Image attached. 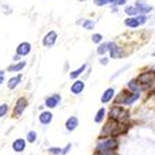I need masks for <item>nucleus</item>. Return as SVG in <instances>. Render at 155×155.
<instances>
[{
    "mask_svg": "<svg viewBox=\"0 0 155 155\" xmlns=\"http://www.w3.org/2000/svg\"><path fill=\"white\" fill-rule=\"evenodd\" d=\"M122 132H123V130H122V124L118 123L117 120L109 119V120L106 123V125L103 127L101 135H102V137H107V135H118V134H120Z\"/></svg>",
    "mask_w": 155,
    "mask_h": 155,
    "instance_id": "obj_1",
    "label": "nucleus"
},
{
    "mask_svg": "<svg viewBox=\"0 0 155 155\" xmlns=\"http://www.w3.org/2000/svg\"><path fill=\"white\" fill-rule=\"evenodd\" d=\"M117 147H118V140L112 138V139H107L104 141H101L98 144V150L101 153H109V151L115 150Z\"/></svg>",
    "mask_w": 155,
    "mask_h": 155,
    "instance_id": "obj_2",
    "label": "nucleus"
},
{
    "mask_svg": "<svg viewBox=\"0 0 155 155\" xmlns=\"http://www.w3.org/2000/svg\"><path fill=\"white\" fill-rule=\"evenodd\" d=\"M109 117L110 119L113 120H117V122H120L123 119H127L128 118V112L118 106H114L110 110H109Z\"/></svg>",
    "mask_w": 155,
    "mask_h": 155,
    "instance_id": "obj_3",
    "label": "nucleus"
},
{
    "mask_svg": "<svg viewBox=\"0 0 155 155\" xmlns=\"http://www.w3.org/2000/svg\"><path fill=\"white\" fill-rule=\"evenodd\" d=\"M57 40V34L56 31H48L46 34V36L44 37V40H42V45L45 47H51V46H54L55 42Z\"/></svg>",
    "mask_w": 155,
    "mask_h": 155,
    "instance_id": "obj_4",
    "label": "nucleus"
},
{
    "mask_svg": "<svg viewBox=\"0 0 155 155\" xmlns=\"http://www.w3.org/2000/svg\"><path fill=\"white\" fill-rule=\"evenodd\" d=\"M135 9L138 10V14H147V12H150L153 10V6H150L145 0H137L135 3Z\"/></svg>",
    "mask_w": 155,
    "mask_h": 155,
    "instance_id": "obj_5",
    "label": "nucleus"
},
{
    "mask_svg": "<svg viewBox=\"0 0 155 155\" xmlns=\"http://www.w3.org/2000/svg\"><path fill=\"white\" fill-rule=\"evenodd\" d=\"M122 96L124 97V99L120 101L122 104H125V106H129V104H133V103L139 98V94L138 93H129V92H122Z\"/></svg>",
    "mask_w": 155,
    "mask_h": 155,
    "instance_id": "obj_6",
    "label": "nucleus"
},
{
    "mask_svg": "<svg viewBox=\"0 0 155 155\" xmlns=\"http://www.w3.org/2000/svg\"><path fill=\"white\" fill-rule=\"evenodd\" d=\"M108 51H109V55H110L112 58H120V57H123L120 48L117 46V44H115V42H109L108 44Z\"/></svg>",
    "mask_w": 155,
    "mask_h": 155,
    "instance_id": "obj_7",
    "label": "nucleus"
},
{
    "mask_svg": "<svg viewBox=\"0 0 155 155\" xmlns=\"http://www.w3.org/2000/svg\"><path fill=\"white\" fill-rule=\"evenodd\" d=\"M28 106V101L25 98H20L16 103V107H15V110H14V115L15 117H20V115L24 113L25 108Z\"/></svg>",
    "mask_w": 155,
    "mask_h": 155,
    "instance_id": "obj_8",
    "label": "nucleus"
},
{
    "mask_svg": "<svg viewBox=\"0 0 155 155\" xmlns=\"http://www.w3.org/2000/svg\"><path fill=\"white\" fill-rule=\"evenodd\" d=\"M30 51H31V45L29 42H21L16 48V54L19 56H26L30 54Z\"/></svg>",
    "mask_w": 155,
    "mask_h": 155,
    "instance_id": "obj_9",
    "label": "nucleus"
},
{
    "mask_svg": "<svg viewBox=\"0 0 155 155\" xmlns=\"http://www.w3.org/2000/svg\"><path fill=\"white\" fill-rule=\"evenodd\" d=\"M140 84H144V86H150L154 82V74L153 73H144V74H140L139 80Z\"/></svg>",
    "mask_w": 155,
    "mask_h": 155,
    "instance_id": "obj_10",
    "label": "nucleus"
},
{
    "mask_svg": "<svg viewBox=\"0 0 155 155\" xmlns=\"http://www.w3.org/2000/svg\"><path fill=\"white\" fill-rule=\"evenodd\" d=\"M60 101H61V96L54 94V96H51V97H48V98L46 99L45 104H46V107H48V108H55V107L58 104V103H60Z\"/></svg>",
    "mask_w": 155,
    "mask_h": 155,
    "instance_id": "obj_11",
    "label": "nucleus"
},
{
    "mask_svg": "<svg viewBox=\"0 0 155 155\" xmlns=\"http://www.w3.org/2000/svg\"><path fill=\"white\" fill-rule=\"evenodd\" d=\"M25 148H26V141H25L24 139H16L14 143H12V149H14L15 151H18V153L24 151Z\"/></svg>",
    "mask_w": 155,
    "mask_h": 155,
    "instance_id": "obj_12",
    "label": "nucleus"
},
{
    "mask_svg": "<svg viewBox=\"0 0 155 155\" xmlns=\"http://www.w3.org/2000/svg\"><path fill=\"white\" fill-rule=\"evenodd\" d=\"M84 89V83L82 81H76L72 86H71V92L73 94H80Z\"/></svg>",
    "mask_w": 155,
    "mask_h": 155,
    "instance_id": "obj_13",
    "label": "nucleus"
},
{
    "mask_svg": "<svg viewBox=\"0 0 155 155\" xmlns=\"http://www.w3.org/2000/svg\"><path fill=\"white\" fill-rule=\"evenodd\" d=\"M77 125H78V119H77L76 117H70L66 122V129L70 132H73L77 128Z\"/></svg>",
    "mask_w": 155,
    "mask_h": 155,
    "instance_id": "obj_14",
    "label": "nucleus"
},
{
    "mask_svg": "<svg viewBox=\"0 0 155 155\" xmlns=\"http://www.w3.org/2000/svg\"><path fill=\"white\" fill-rule=\"evenodd\" d=\"M38 120H40L42 124H48L51 123V120H52V113L51 112H42L40 114V117H38Z\"/></svg>",
    "mask_w": 155,
    "mask_h": 155,
    "instance_id": "obj_15",
    "label": "nucleus"
},
{
    "mask_svg": "<svg viewBox=\"0 0 155 155\" xmlns=\"http://www.w3.org/2000/svg\"><path fill=\"white\" fill-rule=\"evenodd\" d=\"M20 82H21V74L11 77V78L9 80V82H8V88L9 89H14L16 86H19Z\"/></svg>",
    "mask_w": 155,
    "mask_h": 155,
    "instance_id": "obj_16",
    "label": "nucleus"
},
{
    "mask_svg": "<svg viewBox=\"0 0 155 155\" xmlns=\"http://www.w3.org/2000/svg\"><path fill=\"white\" fill-rule=\"evenodd\" d=\"M113 96H114V88H108V89H106V92L103 93L101 99L103 103H107L113 98Z\"/></svg>",
    "mask_w": 155,
    "mask_h": 155,
    "instance_id": "obj_17",
    "label": "nucleus"
},
{
    "mask_svg": "<svg viewBox=\"0 0 155 155\" xmlns=\"http://www.w3.org/2000/svg\"><path fill=\"white\" fill-rule=\"evenodd\" d=\"M25 66H26V62L21 61V62H18L15 64H11V66H9L8 67V71H10V72H18V71H21Z\"/></svg>",
    "mask_w": 155,
    "mask_h": 155,
    "instance_id": "obj_18",
    "label": "nucleus"
},
{
    "mask_svg": "<svg viewBox=\"0 0 155 155\" xmlns=\"http://www.w3.org/2000/svg\"><path fill=\"white\" fill-rule=\"evenodd\" d=\"M124 24H125V26L132 28V29H135V28H138V26H139V22L137 21V19H135V18H128V19H125Z\"/></svg>",
    "mask_w": 155,
    "mask_h": 155,
    "instance_id": "obj_19",
    "label": "nucleus"
},
{
    "mask_svg": "<svg viewBox=\"0 0 155 155\" xmlns=\"http://www.w3.org/2000/svg\"><path fill=\"white\" fill-rule=\"evenodd\" d=\"M86 67H87V64H82V66H81L80 68H77L76 71H72V72L70 73V77H71V78H77L78 76H81V74H82V72L86 70Z\"/></svg>",
    "mask_w": 155,
    "mask_h": 155,
    "instance_id": "obj_20",
    "label": "nucleus"
},
{
    "mask_svg": "<svg viewBox=\"0 0 155 155\" xmlns=\"http://www.w3.org/2000/svg\"><path fill=\"white\" fill-rule=\"evenodd\" d=\"M128 87L130 88V91H134V93H138L139 91H141V88L138 86V81H130L128 83Z\"/></svg>",
    "mask_w": 155,
    "mask_h": 155,
    "instance_id": "obj_21",
    "label": "nucleus"
},
{
    "mask_svg": "<svg viewBox=\"0 0 155 155\" xmlns=\"http://www.w3.org/2000/svg\"><path fill=\"white\" fill-rule=\"evenodd\" d=\"M104 113H106L104 108H101V109L97 112V115L94 117V122H96V123H101V122L103 120V118H104Z\"/></svg>",
    "mask_w": 155,
    "mask_h": 155,
    "instance_id": "obj_22",
    "label": "nucleus"
},
{
    "mask_svg": "<svg viewBox=\"0 0 155 155\" xmlns=\"http://www.w3.org/2000/svg\"><path fill=\"white\" fill-rule=\"evenodd\" d=\"M107 51H108V44H101L98 46V48H97L98 55H104Z\"/></svg>",
    "mask_w": 155,
    "mask_h": 155,
    "instance_id": "obj_23",
    "label": "nucleus"
},
{
    "mask_svg": "<svg viewBox=\"0 0 155 155\" xmlns=\"http://www.w3.org/2000/svg\"><path fill=\"white\" fill-rule=\"evenodd\" d=\"M125 14H128L129 16H134L138 14V10L135 9V6H127L125 8Z\"/></svg>",
    "mask_w": 155,
    "mask_h": 155,
    "instance_id": "obj_24",
    "label": "nucleus"
},
{
    "mask_svg": "<svg viewBox=\"0 0 155 155\" xmlns=\"http://www.w3.org/2000/svg\"><path fill=\"white\" fill-rule=\"evenodd\" d=\"M82 26H83L86 30H92V29L94 28V22L91 21V20H86V21H83Z\"/></svg>",
    "mask_w": 155,
    "mask_h": 155,
    "instance_id": "obj_25",
    "label": "nucleus"
},
{
    "mask_svg": "<svg viewBox=\"0 0 155 155\" xmlns=\"http://www.w3.org/2000/svg\"><path fill=\"white\" fill-rule=\"evenodd\" d=\"M113 3H114V0H94V4L97 6H103L106 4H113Z\"/></svg>",
    "mask_w": 155,
    "mask_h": 155,
    "instance_id": "obj_26",
    "label": "nucleus"
},
{
    "mask_svg": "<svg viewBox=\"0 0 155 155\" xmlns=\"http://www.w3.org/2000/svg\"><path fill=\"white\" fill-rule=\"evenodd\" d=\"M36 140V132L35 130H31L28 133V141L29 143H35Z\"/></svg>",
    "mask_w": 155,
    "mask_h": 155,
    "instance_id": "obj_27",
    "label": "nucleus"
},
{
    "mask_svg": "<svg viewBox=\"0 0 155 155\" xmlns=\"http://www.w3.org/2000/svg\"><path fill=\"white\" fill-rule=\"evenodd\" d=\"M8 110H9L8 104H2V106H0V117H4V115H6Z\"/></svg>",
    "mask_w": 155,
    "mask_h": 155,
    "instance_id": "obj_28",
    "label": "nucleus"
},
{
    "mask_svg": "<svg viewBox=\"0 0 155 155\" xmlns=\"http://www.w3.org/2000/svg\"><path fill=\"white\" fill-rule=\"evenodd\" d=\"M102 35L101 34H94L93 36H92V41L94 42V44H99L101 41H102Z\"/></svg>",
    "mask_w": 155,
    "mask_h": 155,
    "instance_id": "obj_29",
    "label": "nucleus"
},
{
    "mask_svg": "<svg viewBox=\"0 0 155 155\" xmlns=\"http://www.w3.org/2000/svg\"><path fill=\"white\" fill-rule=\"evenodd\" d=\"M61 148H50L48 149V151L51 153V154H54V155H58V154H61Z\"/></svg>",
    "mask_w": 155,
    "mask_h": 155,
    "instance_id": "obj_30",
    "label": "nucleus"
},
{
    "mask_svg": "<svg viewBox=\"0 0 155 155\" xmlns=\"http://www.w3.org/2000/svg\"><path fill=\"white\" fill-rule=\"evenodd\" d=\"M135 19H137V21L139 22V25H143V24L147 21V18H145L143 14H141V15H139V16H138V18H135Z\"/></svg>",
    "mask_w": 155,
    "mask_h": 155,
    "instance_id": "obj_31",
    "label": "nucleus"
},
{
    "mask_svg": "<svg viewBox=\"0 0 155 155\" xmlns=\"http://www.w3.org/2000/svg\"><path fill=\"white\" fill-rule=\"evenodd\" d=\"M127 3V0H114V5H124Z\"/></svg>",
    "mask_w": 155,
    "mask_h": 155,
    "instance_id": "obj_32",
    "label": "nucleus"
},
{
    "mask_svg": "<svg viewBox=\"0 0 155 155\" xmlns=\"http://www.w3.org/2000/svg\"><path fill=\"white\" fill-rule=\"evenodd\" d=\"M70 149H71V144H67V147H66V148H64L63 150H61V154H62V155H66V154L68 153V150H70Z\"/></svg>",
    "mask_w": 155,
    "mask_h": 155,
    "instance_id": "obj_33",
    "label": "nucleus"
},
{
    "mask_svg": "<svg viewBox=\"0 0 155 155\" xmlns=\"http://www.w3.org/2000/svg\"><path fill=\"white\" fill-rule=\"evenodd\" d=\"M5 80V77H4V71H0V84H2Z\"/></svg>",
    "mask_w": 155,
    "mask_h": 155,
    "instance_id": "obj_34",
    "label": "nucleus"
},
{
    "mask_svg": "<svg viewBox=\"0 0 155 155\" xmlns=\"http://www.w3.org/2000/svg\"><path fill=\"white\" fill-rule=\"evenodd\" d=\"M101 63H102V64H107V63H108V58H102V60H101Z\"/></svg>",
    "mask_w": 155,
    "mask_h": 155,
    "instance_id": "obj_35",
    "label": "nucleus"
},
{
    "mask_svg": "<svg viewBox=\"0 0 155 155\" xmlns=\"http://www.w3.org/2000/svg\"><path fill=\"white\" fill-rule=\"evenodd\" d=\"M80 2H86V0H80Z\"/></svg>",
    "mask_w": 155,
    "mask_h": 155,
    "instance_id": "obj_36",
    "label": "nucleus"
}]
</instances>
